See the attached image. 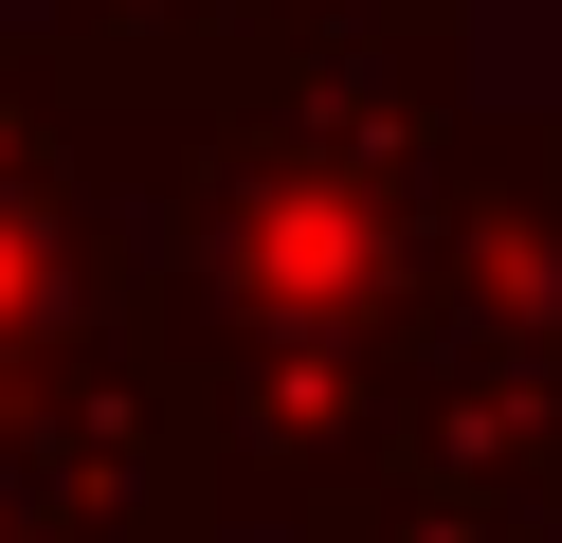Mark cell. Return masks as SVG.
<instances>
[{
    "mask_svg": "<svg viewBox=\"0 0 562 543\" xmlns=\"http://www.w3.org/2000/svg\"><path fill=\"white\" fill-rule=\"evenodd\" d=\"M400 381H417L400 471H453V489H508L562 525V127H453Z\"/></svg>",
    "mask_w": 562,
    "mask_h": 543,
    "instance_id": "cell-1",
    "label": "cell"
}]
</instances>
